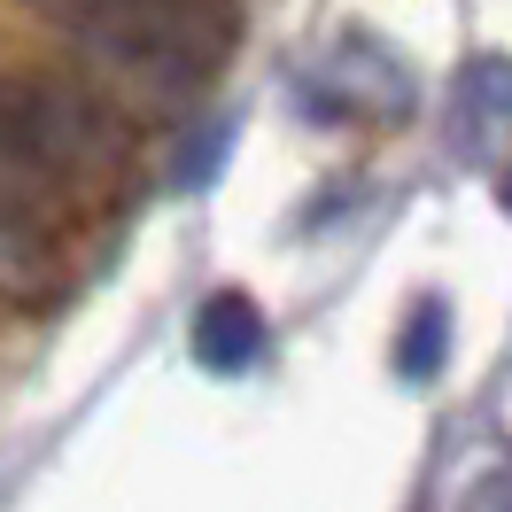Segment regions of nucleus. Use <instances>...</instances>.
<instances>
[{"label": "nucleus", "instance_id": "1", "mask_svg": "<svg viewBox=\"0 0 512 512\" xmlns=\"http://www.w3.org/2000/svg\"><path fill=\"white\" fill-rule=\"evenodd\" d=\"M94 63L109 94L140 101L148 117H179L210 94L225 63V8L218 0H24Z\"/></svg>", "mask_w": 512, "mask_h": 512}, {"label": "nucleus", "instance_id": "2", "mask_svg": "<svg viewBox=\"0 0 512 512\" xmlns=\"http://www.w3.org/2000/svg\"><path fill=\"white\" fill-rule=\"evenodd\" d=\"M63 210L70 187L39 163L32 132L16 125V109L0 94V280L8 288H39L63 264Z\"/></svg>", "mask_w": 512, "mask_h": 512}, {"label": "nucleus", "instance_id": "3", "mask_svg": "<svg viewBox=\"0 0 512 512\" xmlns=\"http://www.w3.org/2000/svg\"><path fill=\"white\" fill-rule=\"evenodd\" d=\"M256 350H264V311H256L241 288H218L194 311V357H202L210 373H249Z\"/></svg>", "mask_w": 512, "mask_h": 512}, {"label": "nucleus", "instance_id": "4", "mask_svg": "<svg viewBox=\"0 0 512 512\" xmlns=\"http://www.w3.org/2000/svg\"><path fill=\"white\" fill-rule=\"evenodd\" d=\"M458 140H466L481 163H497V148H505V63H497V55L474 63L466 86H458Z\"/></svg>", "mask_w": 512, "mask_h": 512}, {"label": "nucleus", "instance_id": "5", "mask_svg": "<svg viewBox=\"0 0 512 512\" xmlns=\"http://www.w3.org/2000/svg\"><path fill=\"white\" fill-rule=\"evenodd\" d=\"M443 357H450V303L443 295H419L404 334H396V373H404V381H435Z\"/></svg>", "mask_w": 512, "mask_h": 512}]
</instances>
